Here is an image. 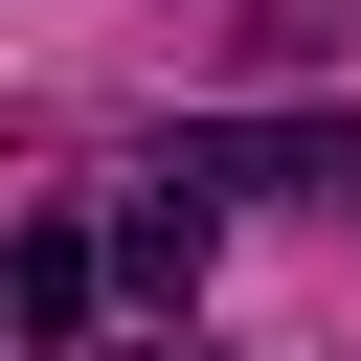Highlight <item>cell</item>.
Listing matches in <instances>:
<instances>
[{"label":"cell","instance_id":"cell-1","mask_svg":"<svg viewBox=\"0 0 361 361\" xmlns=\"http://www.w3.org/2000/svg\"><path fill=\"white\" fill-rule=\"evenodd\" d=\"M158 180H203V203H316V180H361V135H338V113H203Z\"/></svg>","mask_w":361,"mask_h":361},{"label":"cell","instance_id":"cell-2","mask_svg":"<svg viewBox=\"0 0 361 361\" xmlns=\"http://www.w3.org/2000/svg\"><path fill=\"white\" fill-rule=\"evenodd\" d=\"M90 293H113L90 226H23V248H0V316H23V338H90Z\"/></svg>","mask_w":361,"mask_h":361},{"label":"cell","instance_id":"cell-3","mask_svg":"<svg viewBox=\"0 0 361 361\" xmlns=\"http://www.w3.org/2000/svg\"><path fill=\"white\" fill-rule=\"evenodd\" d=\"M113 271H135L158 316H180V293H203V180H158V203H113Z\"/></svg>","mask_w":361,"mask_h":361}]
</instances>
